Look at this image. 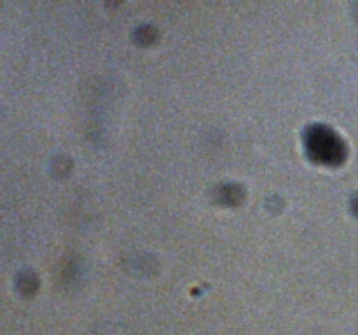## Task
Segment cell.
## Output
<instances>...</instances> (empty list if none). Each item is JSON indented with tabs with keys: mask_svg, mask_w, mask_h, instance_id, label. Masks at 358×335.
<instances>
[{
	"mask_svg": "<svg viewBox=\"0 0 358 335\" xmlns=\"http://www.w3.org/2000/svg\"><path fill=\"white\" fill-rule=\"evenodd\" d=\"M241 198H243V192H241L238 185H226L220 191V199H222V202H227V204H236V202H240Z\"/></svg>",
	"mask_w": 358,
	"mask_h": 335,
	"instance_id": "obj_2",
	"label": "cell"
},
{
	"mask_svg": "<svg viewBox=\"0 0 358 335\" xmlns=\"http://www.w3.org/2000/svg\"><path fill=\"white\" fill-rule=\"evenodd\" d=\"M306 150L310 157L322 164H339L345 157V147L327 126H311L306 131Z\"/></svg>",
	"mask_w": 358,
	"mask_h": 335,
	"instance_id": "obj_1",
	"label": "cell"
}]
</instances>
